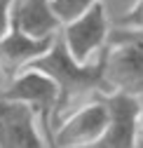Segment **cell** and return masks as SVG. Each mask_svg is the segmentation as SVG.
Returning <instances> with one entry per match:
<instances>
[{
  "label": "cell",
  "mask_w": 143,
  "mask_h": 148,
  "mask_svg": "<svg viewBox=\"0 0 143 148\" xmlns=\"http://www.w3.org/2000/svg\"><path fill=\"white\" fill-rule=\"evenodd\" d=\"M28 68L45 73L47 78L54 80V85L59 87V103H57V118H54V127L66 118L68 106L75 99H82L87 94H110L108 85L103 78V68H106V59L103 52L92 61V64H78L63 42L61 35H57L52 49L40 57L38 61H33Z\"/></svg>",
  "instance_id": "obj_1"
},
{
  "label": "cell",
  "mask_w": 143,
  "mask_h": 148,
  "mask_svg": "<svg viewBox=\"0 0 143 148\" xmlns=\"http://www.w3.org/2000/svg\"><path fill=\"white\" fill-rule=\"evenodd\" d=\"M103 59V78L110 94L143 99V31L110 28Z\"/></svg>",
  "instance_id": "obj_2"
},
{
  "label": "cell",
  "mask_w": 143,
  "mask_h": 148,
  "mask_svg": "<svg viewBox=\"0 0 143 148\" xmlns=\"http://www.w3.org/2000/svg\"><path fill=\"white\" fill-rule=\"evenodd\" d=\"M0 97L31 106L33 113L38 115V125L47 146L54 148V118H57V103H59V87L54 85V80L40 71L26 68L5 85Z\"/></svg>",
  "instance_id": "obj_3"
},
{
  "label": "cell",
  "mask_w": 143,
  "mask_h": 148,
  "mask_svg": "<svg viewBox=\"0 0 143 148\" xmlns=\"http://www.w3.org/2000/svg\"><path fill=\"white\" fill-rule=\"evenodd\" d=\"M110 110L103 94L68 113L54 127V148H92L108 129Z\"/></svg>",
  "instance_id": "obj_4"
},
{
  "label": "cell",
  "mask_w": 143,
  "mask_h": 148,
  "mask_svg": "<svg viewBox=\"0 0 143 148\" xmlns=\"http://www.w3.org/2000/svg\"><path fill=\"white\" fill-rule=\"evenodd\" d=\"M113 24L108 21L103 3H96L87 14L61 28V38L78 64H92L108 45Z\"/></svg>",
  "instance_id": "obj_5"
},
{
  "label": "cell",
  "mask_w": 143,
  "mask_h": 148,
  "mask_svg": "<svg viewBox=\"0 0 143 148\" xmlns=\"http://www.w3.org/2000/svg\"><path fill=\"white\" fill-rule=\"evenodd\" d=\"M0 148H49L31 106L0 97Z\"/></svg>",
  "instance_id": "obj_6"
},
{
  "label": "cell",
  "mask_w": 143,
  "mask_h": 148,
  "mask_svg": "<svg viewBox=\"0 0 143 148\" xmlns=\"http://www.w3.org/2000/svg\"><path fill=\"white\" fill-rule=\"evenodd\" d=\"M54 40L57 38H52V40H33L28 35H24L16 26H12L10 35L0 40V75L5 78V82L14 80L33 61L45 57L52 49Z\"/></svg>",
  "instance_id": "obj_7"
},
{
  "label": "cell",
  "mask_w": 143,
  "mask_h": 148,
  "mask_svg": "<svg viewBox=\"0 0 143 148\" xmlns=\"http://www.w3.org/2000/svg\"><path fill=\"white\" fill-rule=\"evenodd\" d=\"M12 26L33 40H52L63 28L49 0H16L12 10Z\"/></svg>",
  "instance_id": "obj_8"
},
{
  "label": "cell",
  "mask_w": 143,
  "mask_h": 148,
  "mask_svg": "<svg viewBox=\"0 0 143 148\" xmlns=\"http://www.w3.org/2000/svg\"><path fill=\"white\" fill-rule=\"evenodd\" d=\"M49 3H52L54 14L59 16L61 26H66L70 21L80 19L82 14H87L96 3H101V0H49Z\"/></svg>",
  "instance_id": "obj_9"
},
{
  "label": "cell",
  "mask_w": 143,
  "mask_h": 148,
  "mask_svg": "<svg viewBox=\"0 0 143 148\" xmlns=\"http://www.w3.org/2000/svg\"><path fill=\"white\" fill-rule=\"evenodd\" d=\"M113 28H129V31H143V0H136V3L124 12L120 14Z\"/></svg>",
  "instance_id": "obj_10"
},
{
  "label": "cell",
  "mask_w": 143,
  "mask_h": 148,
  "mask_svg": "<svg viewBox=\"0 0 143 148\" xmlns=\"http://www.w3.org/2000/svg\"><path fill=\"white\" fill-rule=\"evenodd\" d=\"M16 0H0V40L7 38L12 31V10Z\"/></svg>",
  "instance_id": "obj_11"
},
{
  "label": "cell",
  "mask_w": 143,
  "mask_h": 148,
  "mask_svg": "<svg viewBox=\"0 0 143 148\" xmlns=\"http://www.w3.org/2000/svg\"><path fill=\"white\" fill-rule=\"evenodd\" d=\"M141 134H143V99H141Z\"/></svg>",
  "instance_id": "obj_12"
},
{
  "label": "cell",
  "mask_w": 143,
  "mask_h": 148,
  "mask_svg": "<svg viewBox=\"0 0 143 148\" xmlns=\"http://www.w3.org/2000/svg\"><path fill=\"white\" fill-rule=\"evenodd\" d=\"M136 148H143V136H141V141H138V146Z\"/></svg>",
  "instance_id": "obj_13"
}]
</instances>
